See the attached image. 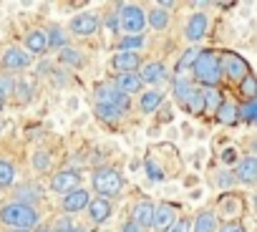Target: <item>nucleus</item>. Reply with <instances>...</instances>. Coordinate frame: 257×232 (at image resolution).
<instances>
[{
	"mask_svg": "<svg viewBox=\"0 0 257 232\" xmlns=\"http://www.w3.org/2000/svg\"><path fill=\"white\" fill-rule=\"evenodd\" d=\"M38 212L33 204H23V202H8L0 207V222L11 229H31L38 224Z\"/></svg>",
	"mask_w": 257,
	"mask_h": 232,
	"instance_id": "nucleus-1",
	"label": "nucleus"
},
{
	"mask_svg": "<svg viewBox=\"0 0 257 232\" xmlns=\"http://www.w3.org/2000/svg\"><path fill=\"white\" fill-rule=\"evenodd\" d=\"M192 71H194V78L202 86L214 88L222 81V63H219L217 51H199V58H197V63H194Z\"/></svg>",
	"mask_w": 257,
	"mask_h": 232,
	"instance_id": "nucleus-2",
	"label": "nucleus"
},
{
	"mask_svg": "<svg viewBox=\"0 0 257 232\" xmlns=\"http://www.w3.org/2000/svg\"><path fill=\"white\" fill-rule=\"evenodd\" d=\"M91 184L96 189L98 197L103 199H111V197H118L121 189H123V174L113 167H98L93 174H91Z\"/></svg>",
	"mask_w": 257,
	"mask_h": 232,
	"instance_id": "nucleus-3",
	"label": "nucleus"
},
{
	"mask_svg": "<svg viewBox=\"0 0 257 232\" xmlns=\"http://www.w3.org/2000/svg\"><path fill=\"white\" fill-rule=\"evenodd\" d=\"M116 18H118L121 31L128 33V36H142L144 28H147V11H144L142 6H134V3H123V6H118Z\"/></svg>",
	"mask_w": 257,
	"mask_h": 232,
	"instance_id": "nucleus-4",
	"label": "nucleus"
},
{
	"mask_svg": "<svg viewBox=\"0 0 257 232\" xmlns=\"http://www.w3.org/2000/svg\"><path fill=\"white\" fill-rule=\"evenodd\" d=\"M219 63H222V73H224L227 78L237 81V83L249 76V63H247L239 53H234V51H224V53L219 56Z\"/></svg>",
	"mask_w": 257,
	"mask_h": 232,
	"instance_id": "nucleus-5",
	"label": "nucleus"
},
{
	"mask_svg": "<svg viewBox=\"0 0 257 232\" xmlns=\"http://www.w3.org/2000/svg\"><path fill=\"white\" fill-rule=\"evenodd\" d=\"M96 103L101 106H113V108H121L126 113L128 108V96H123L113 83H98L96 86Z\"/></svg>",
	"mask_w": 257,
	"mask_h": 232,
	"instance_id": "nucleus-6",
	"label": "nucleus"
},
{
	"mask_svg": "<svg viewBox=\"0 0 257 232\" xmlns=\"http://www.w3.org/2000/svg\"><path fill=\"white\" fill-rule=\"evenodd\" d=\"M48 187H51V192H56V194H68V192H73V189H78L81 187V174L78 172H73V169H61V172H56L53 177H51V182H48Z\"/></svg>",
	"mask_w": 257,
	"mask_h": 232,
	"instance_id": "nucleus-7",
	"label": "nucleus"
},
{
	"mask_svg": "<svg viewBox=\"0 0 257 232\" xmlns=\"http://www.w3.org/2000/svg\"><path fill=\"white\" fill-rule=\"evenodd\" d=\"M68 31H71L73 36H78V38L93 36V33L98 31V16H93V13H78V16L71 18Z\"/></svg>",
	"mask_w": 257,
	"mask_h": 232,
	"instance_id": "nucleus-8",
	"label": "nucleus"
},
{
	"mask_svg": "<svg viewBox=\"0 0 257 232\" xmlns=\"http://www.w3.org/2000/svg\"><path fill=\"white\" fill-rule=\"evenodd\" d=\"M207 28H209L207 13H192L189 21H187V26H184V38L189 43H197V41H202L207 36Z\"/></svg>",
	"mask_w": 257,
	"mask_h": 232,
	"instance_id": "nucleus-9",
	"label": "nucleus"
},
{
	"mask_svg": "<svg viewBox=\"0 0 257 232\" xmlns=\"http://www.w3.org/2000/svg\"><path fill=\"white\" fill-rule=\"evenodd\" d=\"M0 66H3L6 71H23V68L31 66V53H26L23 48L13 46V48H8L3 56H0Z\"/></svg>",
	"mask_w": 257,
	"mask_h": 232,
	"instance_id": "nucleus-10",
	"label": "nucleus"
},
{
	"mask_svg": "<svg viewBox=\"0 0 257 232\" xmlns=\"http://www.w3.org/2000/svg\"><path fill=\"white\" fill-rule=\"evenodd\" d=\"M177 219H179V217H177V207L169 204V202H162V204L154 209V224H152V227H154L157 232H169Z\"/></svg>",
	"mask_w": 257,
	"mask_h": 232,
	"instance_id": "nucleus-11",
	"label": "nucleus"
},
{
	"mask_svg": "<svg viewBox=\"0 0 257 232\" xmlns=\"http://www.w3.org/2000/svg\"><path fill=\"white\" fill-rule=\"evenodd\" d=\"M111 66L121 73H134L137 68H142V56L132 53V51H118V53H113Z\"/></svg>",
	"mask_w": 257,
	"mask_h": 232,
	"instance_id": "nucleus-12",
	"label": "nucleus"
},
{
	"mask_svg": "<svg viewBox=\"0 0 257 232\" xmlns=\"http://www.w3.org/2000/svg\"><path fill=\"white\" fill-rule=\"evenodd\" d=\"M88 202H91V194L83 187H78L61 199V207L63 212H81V209H88Z\"/></svg>",
	"mask_w": 257,
	"mask_h": 232,
	"instance_id": "nucleus-13",
	"label": "nucleus"
},
{
	"mask_svg": "<svg viewBox=\"0 0 257 232\" xmlns=\"http://www.w3.org/2000/svg\"><path fill=\"white\" fill-rule=\"evenodd\" d=\"M154 204L149 202V199H142V202H137L134 207H132V219L142 227V229H147V227H152L154 224Z\"/></svg>",
	"mask_w": 257,
	"mask_h": 232,
	"instance_id": "nucleus-14",
	"label": "nucleus"
},
{
	"mask_svg": "<svg viewBox=\"0 0 257 232\" xmlns=\"http://www.w3.org/2000/svg\"><path fill=\"white\" fill-rule=\"evenodd\" d=\"M234 179L242 184H252L257 182V157H244L237 162L234 167Z\"/></svg>",
	"mask_w": 257,
	"mask_h": 232,
	"instance_id": "nucleus-15",
	"label": "nucleus"
},
{
	"mask_svg": "<svg viewBox=\"0 0 257 232\" xmlns=\"http://www.w3.org/2000/svg\"><path fill=\"white\" fill-rule=\"evenodd\" d=\"M113 86H116L123 96H132V93H139V91H142L144 81H142V76H139V73H118Z\"/></svg>",
	"mask_w": 257,
	"mask_h": 232,
	"instance_id": "nucleus-16",
	"label": "nucleus"
},
{
	"mask_svg": "<svg viewBox=\"0 0 257 232\" xmlns=\"http://www.w3.org/2000/svg\"><path fill=\"white\" fill-rule=\"evenodd\" d=\"M111 199H103V197H96V199H91L88 202V214H91V219L96 222V224H101V222H106L108 217H111Z\"/></svg>",
	"mask_w": 257,
	"mask_h": 232,
	"instance_id": "nucleus-17",
	"label": "nucleus"
},
{
	"mask_svg": "<svg viewBox=\"0 0 257 232\" xmlns=\"http://www.w3.org/2000/svg\"><path fill=\"white\" fill-rule=\"evenodd\" d=\"M26 48L31 51V53H46L48 51V33L46 31H41V28H36V31H28V36H26Z\"/></svg>",
	"mask_w": 257,
	"mask_h": 232,
	"instance_id": "nucleus-18",
	"label": "nucleus"
},
{
	"mask_svg": "<svg viewBox=\"0 0 257 232\" xmlns=\"http://www.w3.org/2000/svg\"><path fill=\"white\" fill-rule=\"evenodd\" d=\"M164 78H167V66L162 61L144 63V68H142V81L144 83H162Z\"/></svg>",
	"mask_w": 257,
	"mask_h": 232,
	"instance_id": "nucleus-19",
	"label": "nucleus"
},
{
	"mask_svg": "<svg viewBox=\"0 0 257 232\" xmlns=\"http://www.w3.org/2000/svg\"><path fill=\"white\" fill-rule=\"evenodd\" d=\"M214 113H217V122H219L222 127H234V124L239 122V108H237L234 103H229V101H222V106H219Z\"/></svg>",
	"mask_w": 257,
	"mask_h": 232,
	"instance_id": "nucleus-20",
	"label": "nucleus"
},
{
	"mask_svg": "<svg viewBox=\"0 0 257 232\" xmlns=\"http://www.w3.org/2000/svg\"><path fill=\"white\" fill-rule=\"evenodd\" d=\"M192 232H217V214L209 209L199 212L192 222Z\"/></svg>",
	"mask_w": 257,
	"mask_h": 232,
	"instance_id": "nucleus-21",
	"label": "nucleus"
},
{
	"mask_svg": "<svg viewBox=\"0 0 257 232\" xmlns=\"http://www.w3.org/2000/svg\"><path fill=\"white\" fill-rule=\"evenodd\" d=\"M184 108H187L192 116H202V113L207 111V96H204V91H202V88H194V91L189 93Z\"/></svg>",
	"mask_w": 257,
	"mask_h": 232,
	"instance_id": "nucleus-22",
	"label": "nucleus"
},
{
	"mask_svg": "<svg viewBox=\"0 0 257 232\" xmlns=\"http://www.w3.org/2000/svg\"><path fill=\"white\" fill-rule=\"evenodd\" d=\"M162 98H164V93H162V91H157V88L144 91V93H142V101H139L142 113H154V111L162 106Z\"/></svg>",
	"mask_w": 257,
	"mask_h": 232,
	"instance_id": "nucleus-23",
	"label": "nucleus"
},
{
	"mask_svg": "<svg viewBox=\"0 0 257 232\" xmlns=\"http://www.w3.org/2000/svg\"><path fill=\"white\" fill-rule=\"evenodd\" d=\"M192 91H194V86H192V81H189V78H184V76H177V78H174V83H172V93H174L177 103H182V106H184Z\"/></svg>",
	"mask_w": 257,
	"mask_h": 232,
	"instance_id": "nucleus-24",
	"label": "nucleus"
},
{
	"mask_svg": "<svg viewBox=\"0 0 257 232\" xmlns=\"http://www.w3.org/2000/svg\"><path fill=\"white\" fill-rule=\"evenodd\" d=\"M58 61L61 63H66V66H73V68H83L86 66V56L81 53V51H76V48H63V51H58Z\"/></svg>",
	"mask_w": 257,
	"mask_h": 232,
	"instance_id": "nucleus-25",
	"label": "nucleus"
},
{
	"mask_svg": "<svg viewBox=\"0 0 257 232\" xmlns=\"http://www.w3.org/2000/svg\"><path fill=\"white\" fill-rule=\"evenodd\" d=\"M41 197H43V189L36 187V184H21L18 192H16V202H23V204H31Z\"/></svg>",
	"mask_w": 257,
	"mask_h": 232,
	"instance_id": "nucleus-26",
	"label": "nucleus"
},
{
	"mask_svg": "<svg viewBox=\"0 0 257 232\" xmlns=\"http://www.w3.org/2000/svg\"><path fill=\"white\" fill-rule=\"evenodd\" d=\"M46 33H48V48H53V51H63V48H68V33H66L63 28L53 26V28L46 31Z\"/></svg>",
	"mask_w": 257,
	"mask_h": 232,
	"instance_id": "nucleus-27",
	"label": "nucleus"
},
{
	"mask_svg": "<svg viewBox=\"0 0 257 232\" xmlns=\"http://www.w3.org/2000/svg\"><path fill=\"white\" fill-rule=\"evenodd\" d=\"M96 116H98L101 122H106V124H116V122L123 119V111H121V108H113V106H101V103H96Z\"/></svg>",
	"mask_w": 257,
	"mask_h": 232,
	"instance_id": "nucleus-28",
	"label": "nucleus"
},
{
	"mask_svg": "<svg viewBox=\"0 0 257 232\" xmlns=\"http://www.w3.org/2000/svg\"><path fill=\"white\" fill-rule=\"evenodd\" d=\"M147 26H152L154 31H164L169 26V13L162 11V8H154L147 13Z\"/></svg>",
	"mask_w": 257,
	"mask_h": 232,
	"instance_id": "nucleus-29",
	"label": "nucleus"
},
{
	"mask_svg": "<svg viewBox=\"0 0 257 232\" xmlns=\"http://www.w3.org/2000/svg\"><path fill=\"white\" fill-rule=\"evenodd\" d=\"M16 167H13V162H8V159H0V187H11L13 182H16Z\"/></svg>",
	"mask_w": 257,
	"mask_h": 232,
	"instance_id": "nucleus-30",
	"label": "nucleus"
},
{
	"mask_svg": "<svg viewBox=\"0 0 257 232\" xmlns=\"http://www.w3.org/2000/svg\"><path fill=\"white\" fill-rule=\"evenodd\" d=\"M239 93H242L247 101L257 98V76H254V73H249L247 78L239 81Z\"/></svg>",
	"mask_w": 257,
	"mask_h": 232,
	"instance_id": "nucleus-31",
	"label": "nucleus"
},
{
	"mask_svg": "<svg viewBox=\"0 0 257 232\" xmlns=\"http://www.w3.org/2000/svg\"><path fill=\"white\" fill-rule=\"evenodd\" d=\"M197 58H199V48H187V51L182 53L179 63H177V71H179V76H182V71H187V68H194Z\"/></svg>",
	"mask_w": 257,
	"mask_h": 232,
	"instance_id": "nucleus-32",
	"label": "nucleus"
},
{
	"mask_svg": "<svg viewBox=\"0 0 257 232\" xmlns=\"http://www.w3.org/2000/svg\"><path fill=\"white\" fill-rule=\"evenodd\" d=\"M239 119H244L247 124H257V98L244 101L239 106Z\"/></svg>",
	"mask_w": 257,
	"mask_h": 232,
	"instance_id": "nucleus-33",
	"label": "nucleus"
},
{
	"mask_svg": "<svg viewBox=\"0 0 257 232\" xmlns=\"http://www.w3.org/2000/svg\"><path fill=\"white\" fill-rule=\"evenodd\" d=\"M142 46H144V36H126V38H121L118 51H132V53H137Z\"/></svg>",
	"mask_w": 257,
	"mask_h": 232,
	"instance_id": "nucleus-34",
	"label": "nucleus"
},
{
	"mask_svg": "<svg viewBox=\"0 0 257 232\" xmlns=\"http://www.w3.org/2000/svg\"><path fill=\"white\" fill-rule=\"evenodd\" d=\"M51 232H91V229H86V227H78V224H73L68 217H61L56 224H53V229Z\"/></svg>",
	"mask_w": 257,
	"mask_h": 232,
	"instance_id": "nucleus-35",
	"label": "nucleus"
},
{
	"mask_svg": "<svg viewBox=\"0 0 257 232\" xmlns=\"http://www.w3.org/2000/svg\"><path fill=\"white\" fill-rule=\"evenodd\" d=\"M33 169H36V172H48V169H51V154L38 149V152L33 154Z\"/></svg>",
	"mask_w": 257,
	"mask_h": 232,
	"instance_id": "nucleus-36",
	"label": "nucleus"
},
{
	"mask_svg": "<svg viewBox=\"0 0 257 232\" xmlns=\"http://www.w3.org/2000/svg\"><path fill=\"white\" fill-rule=\"evenodd\" d=\"M16 91V81L8 76V73H0V98H6Z\"/></svg>",
	"mask_w": 257,
	"mask_h": 232,
	"instance_id": "nucleus-37",
	"label": "nucleus"
},
{
	"mask_svg": "<svg viewBox=\"0 0 257 232\" xmlns=\"http://www.w3.org/2000/svg\"><path fill=\"white\" fill-rule=\"evenodd\" d=\"M144 167H147V172H149V177H152V179H157V182H159V179H164V169H159V167H157L154 157H147V159H144Z\"/></svg>",
	"mask_w": 257,
	"mask_h": 232,
	"instance_id": "nucleus-38",
	"label": "nucleus"
},
{
	"mask_svg": "<svg viewBox=\"0 0 257 232\" xmlns=\"http://www.w3.org/2000/svg\"><path fill=\"white\" fill-rule=\"evenodd\" d=\"M204 96H207V108H219L222 106V98H219V91H214V88H209V91H204Z\"/></svg>",
	"mask_w": 257,
	"mask_h": 232,
	"instance_id": "nucleus-39",
	"label": "nucleus"
},
{
	"mask_svg": "<svg viewBox=\"0 0 257 232\" xmlns=\"http://www.w3.org/2000/svg\"><path fill=\"white\" fill-rule=\"evenodd\" d=\"M217 232H244V224L237 222V219H232V222H224Z\"/></svg>",
	"mask_w": 257,
	"mask_h": 232,
	"instance_id": "nucleus-40",
	"label": "nucleus"
},
{
	"mask_svg": "<svg viewBox=\"0 0 257 232\" xmlns=\"http://www.w3.org/2000/svg\"><path fill=\"white\" fill-rule=\"evenodd\" d=\"M169 232H192V222L182 217V219H177V222L172 224V229H169Z\"/></svg>",
	"mask_w": 257,
	"mask_h": 232,
	"instance_id": "nucleus-41",
	"label": "nucleus"
},
{
	"mask_svg": "<svg viewBox=\"0 0 257 232\" xmlns=\"http://www.w3.org/2000/svg\"><path fill=\"white\" fill-rule=\"evenodd\" d=\"M121 232H144V229H142L134 219H126V222H123V227H121Z\"/></svg>",
	"mask_w": 257,
	"mask_h": 232,
	"instance_id": "nucleus-42",
	"label": "nucleus"
},
{
	"mask_svg": "<svg viewBox=\"0 0 257 232\" xmlns=\"http://www.w3.org/2000/svg\"><path fill=\"white\" fill-rule=\"evenodd\" d=\"M222 159H224L227 164H232V162H237V152H234V149H224V154H222Z\"/></svg>",
	"mask_w": 257,
	"mask_h": 232,
	"instance_id": "nucleus-43",
	"label": "nucleus"
},
{
	"mask_svg": "<svg viewBox=\"0 0 257 232\" xmlns=\"http://www.w3.org/2000/svg\"><path fill=\"white\" fill-rule=\"evenodd\" d=\"M6 232H31V229H6Z\"/></svg>",
	"mask_w": 257,
	"mask_h": 232,
	"instance_id": "nucleus-44",
	"label": "nucleus"
},
{
	"mask_svg": "<svg viewBox=\"0 0 257 232\" xmlns=\"http://www.w3.org/2000/svg\"><path fill=\"white\" fill-rule=\"evenodd\" d=\"M3 106H6V98H0V111H3Z\"/></svg>",
	"mask_w": 257,
	"mask_h": 232,
	"instance_id": "nucleus-45",
	"label": "nucleus"
},
{
	"mask_svg": "<svg viewBox=\"0 0 257 232\" xmlns=\"http://www.w3.org/2000/svg\"><path fill=\"white\" fill-rule=\"evenodd\" d=\"M252 149H254V152H257V142H254V144H252Z\"/></svg>",
	"mask_w": 257,
	"mask_h": 232,
	"instance_id": "nucleus-46",
	"label": "nucleus"
},
{
	"mask_svg": "<svg viewBox=\"0 0 257 232\" xmlns=\"http://www.w3.org/2000/svg\"><path fill=\"white\" fill-rule=\"evenodd\" d=\"M254 209H257V194H254Z\"/></svg>",
	"mask_w": 257,
	"mask_h": 232,
	"instance_id": "nucleus-47",
	"label": "nucleus"
},
{
	"mask_svg": "<svg viewBox=\"0 0 257 232\" xmlns=\"http://www.w3.org/2000/svg\"><path fill=\"white\" fill-rule=\"evenodd\" d=\"M0 134H3V124H0Z\"/></svg>",
	"mask_w": 257,
	"mask_h": 232,
	"instance_id": "nucleus-48",
	"label": "nucleus"
}]
</instances>
